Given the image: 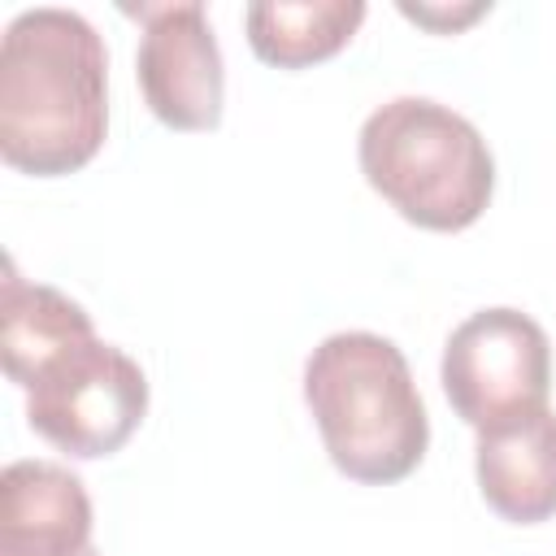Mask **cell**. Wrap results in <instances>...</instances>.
Returning a JSON list of instances; mask_svg holds the SVG:
<instances>
[{"instance_id": "6da1fadb", "label": "cell", "mask_w": 556, "mask_h": 556, "mask_svg": "<svg viewBox=\"0 0 556 556\" xmlns=\"http://www.w3.org/2000/svg\"><path fill=\"white\" fill-rule=\"evenodd\" d=\"M109 135V52L74 9H26L0 39V156L30 178L83 169Z\"/></svg>"}, {"instance_id": "7a4b0ae2", "label": "cell", "mask_w": 556, "mask_h": 556, "mask_svg": "<svg viewBox=\"0 0 556 556\" xmlns=\"http://www.w3.org/2000/svg\"><path fill=\"white\" fill-rule=\"evenodd\" d=\"M304 404L330 465L365 486L408 478L430 447V417L404 352L374 330L326 334L304 361Z\"/></svg>"}, {"instance_id": "3957f363", "label": "cell", "mask_w": 556, "mask_h": 556, "mask_svg": "<svg viewBox=\"0 0 556 556\" xmlns=\"http://www.w3.org/2000/svg\"><path fill=\"white\" fill-rule=\"evenodd\" d=\"M356 161L404 222L434 235L469 230L495 191V156L482 130L430 96L378 104L361 126Z\"/></svg>"}, {"instance_id": "277c9868", "label": "cell", "mask_w": 556, "mask_h": 556, "mask_svg": "<svg viewBox=\"0 0 556 556\" xmlns=\"http://www.w3.org/2000/svg\"><path fill=\"white\" fill-rule=\"evenodd\" d=\"M452 413L482 430H500L547 408L552 343L547 330L521 308H478L443 343L439 365Z\"/></svg>"}, {"instance_id": "5b68a950", "label": "cell", "mask_w": 556, "mask_h": 556, "mask_svg": "<svg viewBox=\"0 0 556 556\" xmlns=\"http://www.w3.org/2000/svg\"><path fill=\"white\" fill-rule=\"evenodd\" d=\"M148 413V378L135 356L100 334L56 356L26 387V421L74 460H100L130 443Z\"/></svg>"}, {"instance_id": "8992f818", "label": "cell", "mask_w": 556, "mask_h": 556, "mask_svg": "<svg viewBox=\"0 0 556 556\" xmlns=\"http://www.w3.org/2000/svg\"><path fill=\"white\" fill-rule=\"evenodd\" d=\"M139 22L135 78L148 113L169 130H217L226 104V65L204 4H122Z\"/></svg>"}, {"instance_id": "52a82bcc", "label": "cell", "mask_w": 556, "mask_h": 556, "mask_svg": "<svg viewBox=\"0 0 556 556\" xmlns=\"http://www.w3.org/2000/svg\"><path fill=\"white\" fill-rule=\"evenodd\" d=\"M91 495L56 460H13L0 473V556H83Z\"/></svg>"}, {"instance_id": "ba28073f", "label": "cell", "mask_w": 556, "mask_h": 556, "mask_svg": "<svg viewBox=\"0 0 556 556\" xmlns=\"http://www.w3.org/2000/svg\"><path fill=\"white\" fill-rule=\"evenodd\" d=\"M473 473L495 517L513 526L556 517V413L539 408L500 430H482Z\"/></svg>"}, {"instance_id": "9c48e42d", "label": "cell", "mask_w": 556, "mask_h": 556, "mask_svg": "<svg viewBox=\"0 0 556 556\" xmlns=\"http://www.w3.org/2000/svg\"><path fill=\"white\" fill-rule=\"evenodd\" d=\"M96 339L91 313L56 287L26 282L13 265L0 291V361L13 387H30L56 356Z\"/></svg>"}, {"instance_id": "30bf717a", "label": "cell", "mask_w": 556, "mask_h": 556, "mask_svg": "<svg viewBox=\"0 0 556 556\" xmlns=\"http://www.w3.org/2000/svg\"><path fill=\"white\" fill-rule=\"evenodd\" d=\"M361 0H261L243 9L248 48L274 70H304L330 61L365 22Z\"/></svg>"}, {"instance_id": "8fae6325", "label": "cell", "mask_w": 556, "mask_h": 556, "mask_svg": "<svg viewBox=\"0 0 556 556\" xmlns=\"http://www.w3.org/2000/svg\"><path fill=\"white\" fill-rule=\"evenodd\" d=\"M400 13L434 35H452V30H465L469 22H478L482 13H491V4H400Z\"/></svg>"}, {"instance_id": "7c38bea8", "label": "cell", "mask_w": 556, "mask_h": 556, "mask_svg": "<svg viewBox=\"0 0 556 556\" xmlns=\"http://www.w3.org/2000/svg\"><path fill=\"white\" fill-rule=\"evenodd\" d=\"M83 556H100V552H96V547H87V552H83Z\"/></svg>"}]
</instances>
